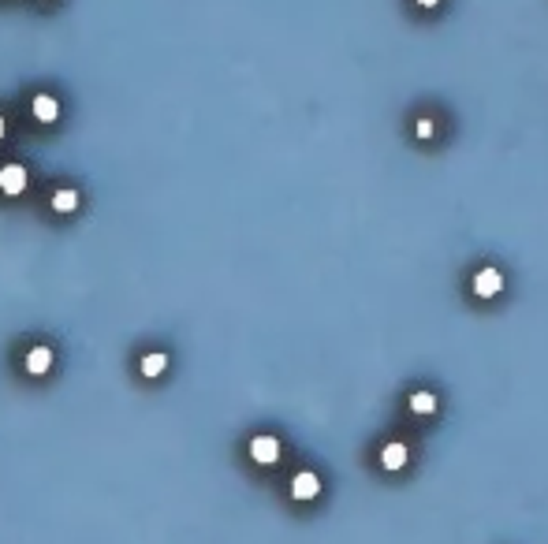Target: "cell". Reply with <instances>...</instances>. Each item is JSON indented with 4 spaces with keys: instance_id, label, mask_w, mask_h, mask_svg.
Instances as JSON below:
<instances>
[{
    "instance_id": "obj_1",
    "label": "cell",
    "mask_w": 548,
    "mask_h": 544,
    "mask_svg": "<svg viewBox=\"0 0 548 544\" xmlns=\"http://www.w3.org/2000/svg\"><path fill=\"white\" fill-rule=\"evenodd\" d=\"M250 458H254L258 466L280 463V440H276V436H254V440H250Z\"/></svg>"
},
{
    "instance_id": "obj_2",
    "label": "cell",
    "mask_w": 548,
    "mask_h": 544,
    "mask_svg": "<svg viewBox=\"0 0 548 544\" xmlns=\"http://www.w3.org/2000/svg\"><path fill=\"white\" fill-rule=\"evenodd\" d=\"M500 287H504L500 269H477V276H474V294L477 299H492V294H500Z\"/></svg>"
},
{
    "instance_id": "obj_3",
    "label": "cell",
    "mask_w": 548,
    "mask_h": 544,
    "mask_svg": "<svg viewBox=\"0 0 548 544\" xmlns=\"http://www.w3.org/2000/svg\"><path fill=\"white\" fill-rule=\"evenodd\" d=\"M0 190H4L8 197L26 190V168L23 164H4V168H0Z\"/></svg>"
},
{
    "instance_id": "obj_4",
    "label": "cell",
    "mask_w": 548,
    "mask_h": 544,
    "mask_svg": "<svg viewBox=\"0 0 548 544\" xmlns=\"http://www.w3.org/2000/svg\"><path fill=\"white\" fill-rule=\"evenodd\" d=\"M318 492H321V477L313 470L295 473V481H291V496L295 500H318Z\"/></svg>"
},
{
    "instance_id": "obj_5",
    "label": "cell",
    "mask_w": 548,
    "mask_h": 544,
    "mask_svg": "<svg viewBox=\"0 0 548 544\" xmlns=\"http://www.w3.org/2000/svg\"><path fill=\"white\" fill-rule=\"evenodd\" d=\"M60 116V105H56V97H49V93H38L34 97V120L38 123H53Z\"/></svg>"
},
{
    "instance_id": "obj_6",
    "label": "cell",
    "mask_w": 548,
    "mask_h": 544,
    "mask_svg": "<svg viewBox=\"0 0 548 544\" xmlns=\"http://www.w3.org/2000/svg\"><path fill=\"white\" fill-rule=\"evenodd\" d=\"M380 466L385 470H403L407 466V443H400V440L388 443V448L380 451Z\"/></svg>"
},
{
    "instance_id": "obj_7",
    "label": "cell",
    "mask_w": 548,
    "mask_h": 544,
    "mask_svg": "<svg viewBox=\"0 0 548 544\" xmlns=\"http://www.w3.org/2000/svg\"><path fill=\"white\" fill-rule=\"evenodd\" d=\"M49 366H53V351H49V347H34V351L26 354V369L34 373V376L49 373Z\"/></svg>"
},
{
    "instance_id": "obj_8",
    "label": "cell",
    "mask_w": 548,
    "mask_h": 544,
    "mask_svg": "<svg viewBox=\"0 0 548 544\" xmlns=\"http://www.w3.org/2000/svg\"><path fill=\"white\" fill-rule=\"evenodd\" d=\"M410 410H414V414H433V410H437V395L433 391H414L410 395Z\"/></svg>"
},
{
    "instance_id": "obj_9",
    "label": "cell",
    "mask_w": 548,
    "mask_h": 544,
    "mask_svg": "<svg viewBox=\"0 0 548 544\" xmlns=\"http://www.w3.org/2000/svg\"><path fill=\"white\" fill-rule=\"evenodd\" d=\"M53 209L56 212H75L78 209V190H56L53 194Z\"/></svg>"
},
{
    "instance_id": "obj_10",
    "label": "cell",
    "mask_w": 548,
    "mask_h": 544,
    "mask_svg": "<svg viewBox=\"0 0 548 544\" xmlns=\"http://www.w3.org/2000/svg\"><path fill=\"white\" fill-rule=\"evenodd\" d=\"M164 366H168V358H164V354H146L142 358V376H161Z\"/></svg>"
},
{
    "instance_id": "obj_11",
    "label": "cell",
    "mask_w": 548,
    "mask_h": 544,
    "mask_svg": "<svg viewBox=\"0 0 548 544\" xmlns=\"http://www.w3.org/2000/svg\"><path fill=\"white\" fill-rule=\"evenodd\" d=\"M414 135H418L422 142H425V138H433V135H437V127H433V120H425V116H422L418 123H414Z\"/></svg>"
},
{
    "instance_id": "obj_12",
    "label": "cell",
    "mask_w": 548,
    "mask_h": 544,
    "mask_svg": "<svg viewBox=\"0 0 548 544\" xmlns=\"http://www.w3.org/2000/svg\"><path fill=\"white\" fill-rule=\"evenodd\" d=\"M418 4H422V8H437V4H440V0H418Z\"/></svg>"
},
{
    "instance_id": "obj_13",
    "label": "cell",
    "mask_w": 548,
    "mask_h": 544,
    "mask_svg": "<svg viewBox=\"0 0 548 544\" xmlns=\"http://www.w3.org/2000/svg\"><path fill=\"white\" fill-rule=\"evenodd\" d=\"M0 138H4V116H0Z\"/></svg>"
}]
</instances>
